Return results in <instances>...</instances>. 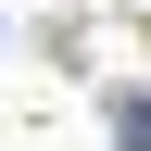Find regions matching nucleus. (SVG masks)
<instances>
[{"mask_svg": "<svg viewBox=\"0 0 151 151\" xmlns=\"http://www.w3.org/2000/svg\"><path fill=\"white\" fill-rule=\"evenodd\" d=\"M113 139H126V151H151V101H113Z\"/></svg>", "mask_w": 151, "mask_h": 151, "instance_id": "f257e3e1", "label": "nucleus"}]
</instances>
